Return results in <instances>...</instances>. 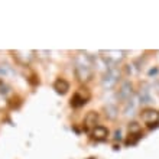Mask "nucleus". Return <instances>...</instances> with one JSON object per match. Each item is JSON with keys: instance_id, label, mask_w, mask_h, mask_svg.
<instances>
[{"instance_id": "f8f14e48", "label": "nucleus", "mask_w": 159, "mask_h": 159, "mask_svg": "<svg viewBox=\"0 0 159 159\" xmlns=\"http://www.w3.org/2000/svg\"><path fill=\"white\" fill-rule=\"evenodd\" d=\"M138 100H139V103H142V104H148V103H151L152 101L151 93L148 91L146 88H142L140 93L138 94Z\"/></svg>"}, {"instance_id": "dca6fc26", "label": "nucleus", "mask_w": 159, "mask_h": 159, "mask_svg": "<svg viewBox=\"0 0 159 159\" xmlns=\"http://www.w3.org/2000/svg\"><path fill=\"white\" fill-rule=\"evenodd\" d=\"M6 106V100H4V96H0V109H3Z\"/></svg>"}, {"instance_id": "7ed1b4c3", "label": "nucleus", "mask_w": 159, "mask_h": 159, "mask_svg": "<svg viewBox=\"0 0 159 159\" xmlns=\"http://www.w3.org/2000/svg\"><path fill=\"white\" fill-rule=\"evenodd\" d=\"M101 58L104 59L106 62L109 64L110 67H116V64L121 62L126 57L125 51L120 49H107V51H100Z\"/></svg>"}, {"instance_id": "9d476101", "label": "nucleus", "mask_w": 159, "mask_h": 159, "mask_svg": "<svg viewBox=\"0 0 159 159\" xmlns=\"http://www.w3.org/2000/svg\"><path fill=\"white\" fill-rule=\"evenodd\" d=\"M71 106L74 107V109H78V107H81V106H84L85 103H87V97H84L81 93H75L74 96H72V98H71Z\"/></svg>"}, {"instance_id": "9b49d317", "label": "nucleus", "mask_w": 159, "mask_h": 159, "mask_svg": "<svg viewBox=\"0 0 159 159\" xmlns=\"http://www.w3.org/2000/svg\"><path fill=\"white\" fill-rule=\"evenodd\" d=\"M96 123H97V113L94 111H90L87 114V117L84 120V126H85V129H94L96 127Z\"/></svg>"}, {"instance_id": "4468645a", "label": "nucleus", "mask_w": 159, "mask_h": 159, "mask_svg": "<svg viewBox=\"0 0 159 159\" xmlns=\"http://www.w3.org/2000/svg\"><path fill=\"white\" fill-rule=\"evenodd\" d=\"M140 136H142L140 132H139V133H129V136H127V139H126V142H127V145H134V143L140 139Z\"/></svg>"}, {"instance_id": "f257e3e1", "label": "nucleus", "mask_w": 159, "mask_h": 159, "mask_svg": "<svg viewBox=\"0 0 159 159\" xmlns=\"http://www.w3.org/2000/svg\"><path fill=\"white\" fill-rule=\"evenodd\" d=\"M93 68H94L93 57H90L85 52H80L75 58V68H74L77 80L81 83H88L93 78V74H94Z\"/></svg>"}, {"instance_id": "0eeeda50", "label": "nucleus", "mask_w": 159, "mask_h": 159, "mask_svg": "<svg viewBox=\"0 0 159 159\" xmlns=\"http://www.w3.org/2000/svg\"><path fill=\"white\" fill-rule=\"evenodd\" d=\"M91 136L94 140L101 142V140H106V139H107L109 130H107V127H104V126H96V127L91 130Z\"/></svg>"}, {"instance_id": "423d86ee", "label": "nucleus", "mask_w": 159, "mask_h": 159, "mask_svg": "<svg viewBox=\"0 0 159 159\" xmlns=\"http://www.w3.org/2000/svg\"><path fill=\"white\" fill-rule=\"evenodd\" d=\"M125 111H123V114H125L126 117H132L134 113H136V110H138V104H139V100L138 97H132L130 100H127L125 103Z\"/></svg>"}, {"instance_id": "2eb2a0df", "label": "nucleus", "mask_w": 159, "mask_h": 159, "mask_svg": "<svg viewBox=\"0 0 159 159\" xmlns=\"http://www.w3.org/2000/svg\"><path fill=\"white\" fill-rule=\"evenodd\" d=\"M7 93H10V87L0 80V96H6Z\"/></svg>"}, {"instance_id": "20e7f679", "label": "nucleus", "mask_w": 159, "mask_h": 159, "mask_svg": "<svg viewBox=\"0 0 159 159\" xmlns=\"http://www.w3.org/2000/svg\"><path fill=\"white\" fill-rule=\"evenodd\" d=\"M140 119L146 123L151 129L159 126V110L156 109H145L140 113Z\"/></svg>"}, {"instance_id": "ddd939ff", "label": "nucleus", "mask_w": 159, "mask_h": 159, "mask_svg": "<svg viewBox=\"0 0 159 159\" xmlns=\"http://www.w3.org/2000/svg\"><path fill=\"white\" fill-rule=\"evenodd\" d=\"M104 111H106V114H107L110 119H116V117H117V106L113 104V103L106 104L104 106Z\"/></svg>"}, {"instance_id": "f03ea898", "label": "nucleus", "mask_w": 159, "mask_h": 159, "mask_svg": "<svg viewBox=\"0 0 159 159\" xmlns=\"http://www.w3.org/2000/svg\"><path fill=\"white\" fill-rule=\"evenodd\" d=\"M119 80H120V71L116 67H111L103 74L101 87H103V90H111L119 83Z\"/></svg>"}, {"instance_id": "1a4fd4ad", "label": "nucleus", "mask_w": 159, "mask_h": 159, "mask_svg": "<svg viewBox=\"0 0 159 159\" xmlns=\"http://www.w3.org/2000/svg\"><path fill=\"white\" fill-rule=\"evenodd\" d=\"M13 54H15V57L23 64L30 62V59L34 58V52H32V51H15Z\"/></svg>"}, {"instance_id": "39448f33", "label": "nucleus", "mask_w": 159, "mask_h": 159, "mask_svg": "<svg viewBox=\"0 0 159 159\" xmlns=\"http://www.w3.org/2000/svg\"><path fill=\"white\" fill-rule=\"evenodd\" d=\"M134 96V90H133V84L130 81H123L120 85V88L117 90V97L119 100L126 103L127 100H130Z\"/></svg>"}, {"instance_id": "6e6552de", "label": "nucleus", "mask_w": 159, "mask_h": 159, "mask_svg": "<svg viewBox=\"0 0 159 159\" xmlns=\"http://www.w3.org/2000/svg\"><path fill=\"white\" fill-rule=\"evenodd\" d=\"M54 88H55V91L58 93L59 96H64V94H67L68 90H70V83H68L67 80H64V78H58L54 83Z\"/></svg>"}, {"instance_id": "a211bd4d", "label": "nucleus", "mask_w": 159, "mask_h": 159, "mask_svg": "<svg viewBox=\"0 0 159 159\" xmlns=\"http://www.w3.org/2000/svg\"><path fill=\"white\" fill-rule=\"evenodd\" d=\"M156 90H158V93H159V83H158V85H156Z\"/></svg>"}, {"instance_id": "f3484780", "label": "nucleus", "mask_w": 159, "mask_h": 159, "mask_svg": "<svg viewBox=\"0 0 159 159\" xmlns=\"http://www.w3.org/2000/svg\"><path fill=\"white\" fill-rule=\"evenodd\" d=\"M114 138H116V139H120V130H117V132L114 133Z\"/></svg>"}]
</instances>
